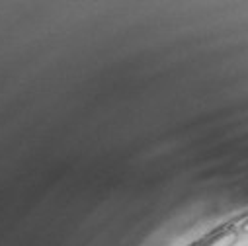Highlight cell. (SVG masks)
<instances>
[{
    "instance_id": "cell-1",
    "label": "cell",
    "mask_w": 248,
    "mask_h": 246,
    "mask_svg": "<svg viewBox=\"0 0 248 246\" xmlns=\"http://www.w3.org/2000/svg\"><path fill=\"white\" fill-rule=\"evenodd\" d=\"M238 240V232L236 231H227L223 234H219L217 238H213L211 242H207L205 246H234Z\"/></svg>"
},
{
    "instance_id": "cell-2",
    "label": "cell",
    "mask_w": 248,
    "mask_h": 246,
    "mask_svg": "<svg viewBox=\"0 0 248 246\" xmlns=\"http://www.w3.org/2000/svg\"><path fill=\"white\" fill-rule=\"evenodd\" d=\"M240 232H244V234H248V221H246V223H244V225L240 227Z\"/></svg>"
}]
</instances>
